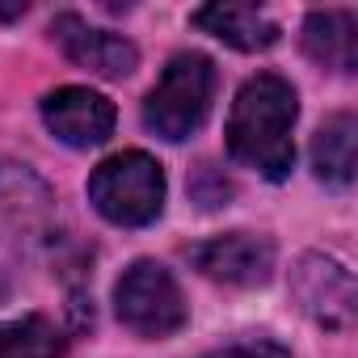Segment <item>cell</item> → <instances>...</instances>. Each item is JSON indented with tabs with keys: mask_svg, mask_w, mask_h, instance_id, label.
I'll use <instances>...</instances> for the list:
<instances>
[{
	"mask_svg": "<svg viewBox=\"0 0 358 358\" xmlns=\"http://www.w3.org/2000/svg\"><path fill=\"white\" fill-rule=\"evenodd\" d=\"M51 34H55V43L64 47V55H68L76 68H89V72H97V76H106V80H122V76H131V72L139 68L135 43H127L122 34L97 30V26H89V22L76 17V13H59V17L51 22Z\"/></svg>",
	"mask_w": 358,
	"mask_h": 358,
	"instance_id": "cell-7",
	"label": "cell"
},
{
	"mask_svg": "<svg viewBox=\"0 0 358 358\" xmlns=\"http://www.w3.org/2000/svg\"><path fill=\"white\" fill-rule=\"evenodd\" d=\"M312 169L329 186H350L358 169V122L354 114H333L312 139Z\"/></svg>",
	"mask_w": 358,
	"mask_h": 358,
	"instance_id": "cell-11",
	"label": "cell"
},
{
	"mask_svg": "<svg viewBox=\"0 0 358 358\" xmlns=\"http://www.w3.org/2000/svg\"><path fill=\"white\" fill-rule=\"evenodd\" d=\"M303 51L329 72L358 68V17L350 9H316L303 22Z\"/></svg>",
	"mask_w": 358,
	"mask_h": 358,
	"instance_id": "cell-9",
	"label": "cell"
},
{
	"mask_svg": "<svg viewBox=\"0 0 358 358\" xmlns=\"http://www.w3.org/2000/svg\"><path fill=\"white\" fill-rule=\"evenodd\" d=\"M89 203L118 228H143L164 211V169L148 152H118L89 177Z\"/></svg>",
	"mask_w": 358,
	"mask_h": 358,
	"instance_id": "cell-3",
	"label": "cell"
},
{
	"mask_svg": "<svg viewBox=\"0 0 358 358\" xmlns=\"http://www.w3.org/2000/svg\"><path fill=\"white\" fill-rule=\"evenodd\" d=\"M26 13V5L17 0V5H9V9H0V22H13V17H22Z\"/></svg>",
	"mask_w": 358,
	"mask_h": 358,
	"instance_id": "cell-14",
	"label": "cell"
},
{
	"mask_svg": "<svg viewBox=\"0 0 358 358\" xmlns=\"http://www.w3.org/2000/svg\"><path fill=\"white\" fill-rule=\"evenodd\" d=\"M211 97H215V64L207 55H199V51H182V55L169 59V68L160 72L156 89L148 93L143 122L160 139L182 143L207 122Z\"/></svg>",
	"mask_w": 358,
	"mask_h": 358,
	"instance_id": "cell-2",
	"label": "cell"
},
{
	"mask_svg": "<svg viewBox=\"0 0 358 358\" xmlns=\"http://www.w3.org/2000/svg\"><path fill=\"white\" fill-rule=\"evenodd\" d=\"M43 118L51 127V135L68 148H97L110 139L114 131V101L93 93V89H80V85H68V89H55L43 97Z\"/></svg>",
	"mask_w": 358,
	"mask_h": 358,
	"instance_id": "cell-8",
	"label": "cell"
},
{
	"mask_svg": "<svg viewBox=\"0 0 358 358\" xmlns=\"http://www.w3.org/2000/svg\"><path fill=\"white\" fill-rule=\"evenodd\" d=\"M118 320L139 337H173L190 320L186 295L160 262H135L114 287Z\"/></svg>",
	"mask_w": 358,
	"mask_h": 358,
	"instance_id": "cell-4",
	"label": "cell"
},
{
	"mask_svg": "<svg viewBox=\"0 0 358 358\" xmlns=\"http://www.w3.org/2000/svg\"><path fill=\"white\" fill-rule=\"evenodd\" d=\"M186 257L199 274H207L224 287H262V282H270V270H274V245L253 232L211 236V241L186 249Z\"/></svg>",
	"mask_w": 358,
	"mask_h": 358,
	"instance_id": "cell-5",
	"label": "cell"
},
{
	"mask_svg": "<svg viewBox=\"0 0 358 358\" xmlns=\"http://www.w3.org/2000/svg\"><path fill=\"white\" fill-rule=\"evenodd\" d=\"M295 295L303 303V312L324 324V329H350L354 312H358V287L354 274L320 253H308L295 270Z\"/></svg>",
	"mask_w": 358,
	"mask_h": 358,
	"instance_id": "cell-6",
	"label": "cell"
},
{
	"mask_svg": "<svg viewBox=\"0 0 358 358\" xmlns=\"http://www.w3.org/2000/svg\"><path fill=\"white\" fill-rule=\"evenodd\" d=\"M194 26L207 30V34H215V38H224L236 51H270L278 43V34H282L253 5H207V9L194 13Z\"/></svg>",
	"mask_w": 358,
	"mask_h": 358,
	"instance_id": "cell-10",
	"label": "cell"
},
{
	"mask_svg": "<svg viewBox=\"0 0 358 358\" xmlns=\"http://www.w3.org/2000/svg\"><path fill=\"white\" fill-rule=\"evenodd\" d=\"M207 358H291V354H287V345H278V341H270V337H253V341L224 345V350H215V354H207Z\"/></svg>",
	"mask_w": 358,
	"mask_h": 358,
	"instance_id": "cell-13",
	"label": "cell"
},
{
	"mask_svg": "<svg viewBox=\"0 0 358 358\" xmlns=\"http://www.w3.org/2000/svg\"><path fill=\"white\" fill-rule=\"evenodd\" d=\"M295 114H299V97L282 76H274V72L249 76L228 114L232 160L257 169L270 182H282L295 164V139H291Z\"/></svg>",
	"mask_w": 358,
	"mask_h": 358,
	"instance_id": "cell-1",
	"label": "cell"
},
{
	"mask_svg": "<svg viewBox=\"0 0 358 358\" xmlns=\"http://www.w3.org/2000/svg\"><path fill=\"white\" fill-rule=\"evenodd\" d=\"M68 337L55 320L30 312L22 320H0V358H64Z\"/></svg>",
	"mask_w": 358,
	"mask_h": 358,
	"instance_id": "cell-12",
	"label": "cell"
}]
</instances>
